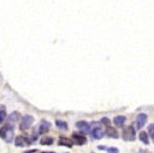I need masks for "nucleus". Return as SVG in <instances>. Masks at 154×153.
<instances>
[{
  "instance_id": "nucleus-20",
  "label": "nucleus",
  "mask_w": 154,
  "mask_h": 153,
  "mask_svg": "<svg viewBox=\"0 0 154 153\" xmlns=\"http://www.w3.org/2000/svg\"><path fill=\"white\" fill-rule=\"evenodd\" d=\"M108 153H119V148H107Z\"/></svg>"
},
{
  "instance_id": "nucleus-9",
  "label": "nucleus",
  "mask_w": 154,
  "mask_h": 153,
  "mask_svg": "<svg viewBox=\"0 0 154 153\" xmlns=\"http://www.w3.org/2000/svg\"><path fill=\"white\" fill-rule=\"evenodd\" d=\"M49 128H50V122H48L46 120H42L40 122L39 128H38V133H39L40 135H44V134H46L47 131L49 130Z\"/></svg>"
},
{
  "instance_id": "nucleus-7",
  "label": "nucleus",
  "mask_w": 154,
  "mask_h": 153,
  "mask_svg": "<svg viewBox=\"0 0 154 153\" xmlns=\"http://www.w3.org/2000/svg\"><path fill=\"white\" fill-rule=\"evenodd\" d=\"M15 145L17 148H24L30 145V139H28L25 136H17L15 138Z\"/></svg>"
},
{
  "instance_id": "nucleus-1",
  "label": "nucleus",
  "mask_w": 154,
  "mask_h": 153,
  "mask_svg": "<svg viewBox=\"0 0 154 153\" xmlns=\"http://www.w3.org/2000/svg\"><path fill=\"white\" fill-rule=\"evenodd\" d=\"M0 137L7 143L13 142V138H14V126H11V124L4 126L0 129Z\"/></svg>"
},
{
  "instance_id": "nucleus-21",
  "label": "nucleus",
  "mask_w": 154,
  "mask_h": 153,
  "mask_svg": "<svg viewBox=\"0 0 154 153\" xmlns=\"http://www.w3.org/2000/svg\"><path fill=\"white\" fill-rule=\"evenodd\" d=\"M34 152H37V150L34 148V150H31V151H26L25 153H34Z\"/></svg>"
},
{
  "instance_id": "nucleus-22",
  "label": "nucleus",
  "mask_w": 154,
  "mask_h": 153,
  "mask_svg": "<svg viewBox=\"0 0 154 153\" xmlns=\"http://www.w3.org/2000/svg\"><path fill=\"white\" fill-rule=\"evenodd\" d=\"M98 148H99V150H107L105 146H98Z\"/></svg>"
},
{
  "instance_id": "nucleus-12",
  "label": "nucleus",
  "mask_w": 154,
  "mask_h": 153,
  "mask_svg": "<svg viewBox=\"0 0 154 153\" xmlns=\"http://www.w3.org/2000/svg\"><path fill=\"white\" fill-rule=\"evenodd\" d=\"M59 145L68 146V148H72V146H73V142H72L71 139H68L66 137H61V138H59Z\"/></svg>"
},
{
  "instance_id": "nucleus-5",
  "label": "nucleus",
  "mask_w": 154,
  "mask_h": 153,
  "mask_svg": "<svg viewBox=\"0 0 154 153\" xmlns=\"http://www.w3.org/2000/svg\"><path fill=\"white\" fill-rule=\"evenodd\" d=\"M72 139H73L74 144H77V145H85L86 143H87V138H86L85 135L77 134V133H73Z\"/></svg>"
},
{
  "instance_id": "nucleus-2",
  "label": "nucleus",
  "mask_w": 154,
  "mask_h": 153,
  "mask_svg": "<svg viewBox=\"0 0 154 153\" xmlns=\"http://www.w3.org/2000/svg\"><path fill=\"white\" fill-rule=\"evenodd\" d=\"M122 138L125 141H135V128L132 126L125 127L122 131Z\"/></svg>"
},
{
  "instance_id": "nucleus-8",
  "label": "nucleus",
  "mask_w": 154,
  "mask_h": 153,
  "mask_svg": "<svg viewBox=\"0 0 154 153\" xmlns=\"http://www.w3.org/2000/svg\"><path fill=\"white\" fill-rule=\"evenodd\" d=\"M147 122V115L145 113H140L137 115V119H136V125H137V128H143L145 124Z\"/></svg>"
},
{
  "instance_id": "nucleus-6",
  "label": "nucleus",
  "mask_w": 154,
  "mask_h": 153,
  "mask_svg": "<svg viewBox=\"0 0 154 153\" xmlns=\"http://www.w3.org/2000/svg\"><path fill=\"white\" fill-rule=\"evenodd\" d=\"M77 128L79 129L80 131H82V133H90V129H91V126L89 122H87V121H78L77 124Z\"/></svg>"
},
{
  "instance_id": "nucleus-19",
  "label": "nucleus",
  "mask_w": 154,
  "mask_h": 153,
  "mask_svg": "<svg viewBox=\"0 0 154 153\" xmlns=\"http://www.w3.org/2000/svg\"><path fill=\"white\" fill-rule=\"evenodd\" d=\"M101 124L108 127V126H111V121H110V119H107V118H103V119L101 120Z\"/></svg>"
},
{
  "instance_id": "nucleus-11",
  "label": "nucleus",
  "mask_w": 154,
  "mask_h": 153,
  "mask_svg": "<svg viewBox=\"0 0 154 153\" xmlns=\"http://www.w3.org/2000/svg\"><path fill=\"white\" fill-rule=\"evenodd\" d=\"M113 122L116 127H122L125 122V117H123V115H116L113 119Z\"/></svg>"
},
{
  "instance_id": "nucleus-3",
  "label": "nucleus",
  "mask_w": 154,
  "mask_h": 153,
  "mask_svg": "<svg viewBox=\"0 0 154 153\" xmlns=\"http://www.w3.org/2000/svg\"><path fill=\"white\" fill-rule=\"evenodd\" d=\"M33 121H34V118L32 117V115H29V114L24 115V117L22 118V121H21L20 129H21V130H26L28 128L31 127V125L33 124Z\"/></svg>"
},
{
  "instance_id": "nucleus-23",
  "label": "nucleus",
  "mask_w": 154,
  "mask_h": 153,
  "mask_svg": "<svg viewBox=\"0 0 154 153\" xmlns=\"http://www.w3.org/2000/svg\"><path fill=\"white\" fill-rule=\"evenodd\" d=\"M44 153H54V152H44Z\"/></svg>"
},
{
  "instance_id": "nucleus-10",
  "label": "nucleus",
  "mask_w": 154,
  "mask_h": 153,
  "mask_svg": "<svg viewBox=\"0 0 154 153\" xmlns=\"http://www.w3.org/2000/svg\"><path fill=\"white\" fill-rule=\"evenodd\" d=\"M21 119V114H20V112H17V111H15V112H13V113L9 114V117H7V120H8V124H15V122H17L18 120Z\"/></svg>"
},
{
  "instance_id": "nucleus-17",
  "label": "nucleus",
  "mask_w": 154,
  "mask_h": 153,
  "mask_svg": "<svg viewBox=\"0 0 154 153\" xmlns=\"http://www.w3.org/2000/svg\"><path fill=\"white\" fill-rule=\"evenodd\" d=\"M139 139H140V142H143L144 144H148V135L145 131H140V134H139Z\"/></svg>"
},
{
  "instance_id": "nucleus-15",
  "label": "nucleus",
  "mask_w": 154,
  "mask_h": 153,
  "mask_svg": "<svg viewBox=\"0 0 154 153\" xmlns=\"http://www.w3.org/2000/svg\"><path fill=\"white\" fill-rule=\"evenodd\" d=\"M56 126L57 128H59L61 130H68V126L65 121H62V120H56Z\"/></svg>"
},
{
  "instance_id": "nucleus-4",
  "label": "nucleus",
  "mask_w": 154,
  "mask_h": 153,
  "mask_svg": "<svg viewBox=\"0 0 154 153\" xmlns=\"http://www.w3.org/2000/svg\"><path fill=\"white\" fill-rule=\"evenodd\" d=\"M89 134H90L91 137H92L94 139H101L103 137V135H104V130H103L99 126H96V127L91 128Z\"/></svg>"
},
{
  "instance_id": "nucleus-16",
  "label": "nucleus",
  "mask_w": 154,
  "mask_h": 153,
  "mask_svg": "<svg viewBox=\"0 0 154 153\" xmlns=\"http://www.w3.org/2000/svg\"><path fill=\"white\" fill-rule=\"evenodd\" d=\"M53 143H54V139L51 137H48V136L42 137L40 139V144H42V145H51Z\"/></svg>"
},
{
  "instance_id": "nucleus-13",
  "label": "nucleus",
  "mask_w": 154,
  "mask_h": 153,
  "mask_svg": "<svg viewBox=\"0 0 154 153\" xmlns=\"http://www.w3.org/2000/svg\"><path fill=\"white\" fill-rule=\"evenodd\" d=\"M105 133H106L110 137H113V138H118V137H119V135H118L116 130H115V129H113L111 126H108L107 129H106V131H105Z\"/></svg>"
},
{
  "instance_id": "nucleus-14",
  "label": "nucleus",
  "mask_w": 154,
  "mask_h": 153,
  "mask_svg": "<svg viewBox=\"0 0 154 153\" xmlns=\"http://www.w3.org/2000/svg\"><path fill=\"white\" fill-rule=\"evenodd\" d=\"M7 118V112H6V106L0 104V124L4 122V120Z\"/></svg>"
},
{
  "instance_id": "nucleus-18",
  "label": "nucleus",
  "mask_w": 154,
  "mask_h": 153,
  "mask_svg": "<svg viewBox=\"0 0 154 153\" xmlns=\"http://www.w3.org/2000/svg\"><path fill=\"white\" fill-rule=\"evenodd\" d=\"M148 134L152 138H154V124L148 126Z\"/></svg>"
}]
</instances>
